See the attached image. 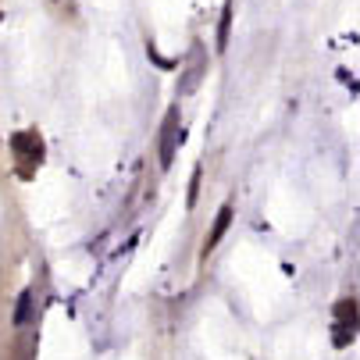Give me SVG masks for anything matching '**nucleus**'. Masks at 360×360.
<instances>
[{
	"instance_id": "6",
	"label": "nucleus",
	"mask_w": 360,
	"mask_h": 360,
	"mask_svg": "<svg viewBox=\"0 0 360 360\" xmlns=\"http://www.w3.org/2000/svg\"><path fill=\"white\" fill-rule=\"evenodd\" d=\"M353 311H356V300H342V303L335 307V314H339V321H353Z\"/></svg>"
},
{
	"instance_id": "4",
	"label": "nucleus",
	"mask_w": 360,
	"mask_h": 360,
	"mask_svg": "<svg viewBox=\"0 0 360 360\" xmlns=\"http://www.w3.org/2000/svg\"><path fill=\"white\" fill-rule=\"evenodd\" d=\"M229 29H232V0L221 8V25H218V50L229 46Z\"/></svg>"
},
{
	"instance_id": "3",
	"label": "nucleus",
	"mask_w": 360,
	"mask_h": 360,
	"mask_svg": "<svg viewBox=\"0 0 360 360\" xmlns=\"http://www.w3.org/2000/svg\"><path fill=\"white\" fill-rule=\"evenodd\" d=\"M29 321H32V289H25L15 307V325H29Z\"/></svg>"
},
{
	"instance_id": "5",
	"label": "nucleus",
	"mask_w": 360,
	"mask_h": 360,
	"mask_svg": "<svg viewBox=\"0 0 360 360\" xmlns=\"http://www.w3.org/2000/svg\"><path fill=\"white\" fill-rule=\"evenodd\" d=\"M200 75H203V58L196 54V65L189 68V75L182 79V93H193L196 89V82H200Z\"/></svg>"
},
{
	"instance_id": "2",
	"label": "nucleus",
	"mask_w": 360,
	"mask_h": 360,
	"mask_svg": "<svg viewBox=\"0 0 360 360\" xmlns=\"http://www.w3.org/2000/svg\"><path fill=\"white\" fill-rule=\"evenodd\" d=\"M229 225H232V207L225 203V207L218 211V218H214V232H211V239H207V246H203V253H211L218 243H221V236L229 232Z\"/></svg>"
},
{
	"instance_id": "1",
	"label": "nucleus",
	"mask_w": 360,
	"mask_h": 360,
	"mask_svg": "<svg viewBox=\"0 0 360 360\" xmlns=\"http://www.w3.org/2000/svg\"><path fill=\"white\" fill-rule=\"evenodd\" d=\"M179 136H182V132H179V108H172L168 118H165V125H161V168H172Z\"/></svg>"
},
{
	"instance_id": "7",
	"label": "nucleus",
	"mask_w": 360,
	"mask_h": 360,
	"mask_svg": "<svg viewBox=\"0 0 360 360\" xmlns=\"http://www.w3.org/2000/svg\"><path fill=\"white\" fill-rule=\"evenodd\" d=\"M349 342H353V328H349V332L339 328V332H335V346H349Z\"/></svg>"
}]
</instances>
